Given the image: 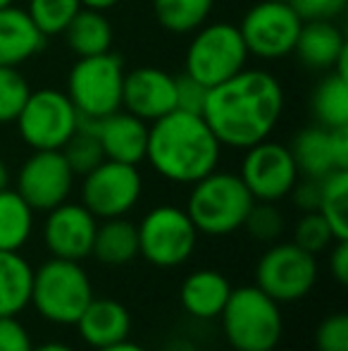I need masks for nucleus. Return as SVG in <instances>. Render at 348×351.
Masks as SVG:
<instances>
[{
  "label": "nucleus",
  "mask_w": 348,
  "mask_h": 351,
  "mask_svg": "<svg viewBox=\"0 0 348 351\" xmlns=\"http://www.w3.org/2000/svg\"><path fill=\"white\" fill-rule=\"evenodd\" d=\"M286 108L277 74L265 67H243L232 79L208 88L200 115L222 148L246 151L274 134Z\"/></svg>",
  "instance_id": "1"
},
{
  "label": "nucleus",
  "mask_w": 348,
  "mask_h": 351,
  "mask_svg": "<svg viewBox=\"0 0 348 351\" xmlns=\"http://www.w3.org/2000/svg\"><path fill=\"white\" fill-rule=\"evenodd\" d=\"M160 180L191 186L222 162V143L203 115L172 110L148 125L146 160Z\"/></svg>",
  "instance_id": "2"
},
{
  "label": "nucleus",
  "mask_w": 348,
  "mask_h": 351,
  "mask_svg": "<svg viewBox=\"0 0 348 351\" xmlns=\"http://www.w3.org/2000/svg\"><path fill=\"white\" fill-rule=\"evenodd\" d=\"M253 204L256 199L246 189L239 172L217 167L191 184L184 210L189 213L198 234L229 237L243 227Z\"/></svg>",
  "instance_id": "3"
},
{
  "label": "nucleus",
  "mask_w": 348,
  "mask_h": 351,
  "mask_svg": "<svg viewBox=\"0 0 348 351\" xmlns=\"http://www.w3.org/2000/svg\"><path fill=\"white\" fill-rule=\"evenodd\" d=\"M91 275L79 261L48 258L34 268L31 301L38 315L57 328H72L93 299Z\"/></svg>",
  "instance_id": "4"
},
{
  "label": "nucleus",
  "mask_w": 348,
  "mask_h": 351,
  "mask_svg": "<svg viewBox=\"0 0 348 351\" xmlns=\"http://www.w3.org/2000/svg\"><path fill=\"white\" fill-rule=\"evenodd\" d=\"M219 325L234 351H274L284 337L282 306L256 285L232 289Z\"/></svg>",
  "instance_id": "5"
},
{
  "label": "nucleus",
  "mask_w": 348,
  "mask_h": 351,
  "mask_svg": "<svg viewBox=\"0 0 348 351\" xmlns=\"http://www.w3.org/2000/svg\"><path fill=\"white\" fill-rule=\"evenodd\" d=\"M189 36L191 41L184 53V74L200 82L205 88L217 86L248 67L251 56L234 22L208 19Z\"/></svg>",
  "instance_id": "6"
},
{
  "label": "nucleus",
  "mask_w": 348,
  "mask_h": 351,
  "mask_svg": "<svg viewBox=\"0 0 348 351\" xmlns=\"http://www.w3.org/2000/svg\"><path fill=\"white\" fill-rule=\"evenodd\" d=\"M124 60L117 53L77 58L67 72L65 93L75 103L81 120H103L122 108Z\"/></svg>",
  "instance_id": "7"
},
{
  "label": "nucleus",
  "mask_w": 348,
  "mask_h": 351,
  "mask_svg": "<svg viewBox=\"0 0 348 351\" xmlns=\"http://www.w3.org/2000/svg\"><path fill=\"white\" fill-rule=\"evenodd\" d=\"M139 256L153 268H179L189 263L198 246V230L189 213L174 204H158L136 225Z\"/></svg>",
  "instance_id": "8"
},
{
  "label": "nucleus",
  "mask_w": 348,
  "mask_h": 351,
  "mask_svg": "<svg viewBox=\"0 0 348 351\" xmlns=\"http://www.w3.org/2000/svg\"><path fill=\"white\" fill-rule=\"evenodd\" d=\"M79 112L62 88H31L14 120L17 134L31 151H62L79 130Z\"/></svg>",
  "instance_id": "9"
},
{
  "label": "nucleus",
  "mask_w": 348,
  "mask_h": 351,
  "mask_svg": "<svg viewBox=\"0 0 348 351\" xmlns=\"http://www.w3.org/2000/svg\"><path fill=\"white\" fill-rule=\"evenodd\" d=\"M317 280V258L293 241H272L256 263V287L279 306L306 299Z\"/></svg>",
  "instance_id": "10"
},
{
  "label": "nucleus",
  "mask_w": 348,
  "mask_h": 351,
  "mask_svg": "<svg viewBox=\"0 0 348 351\" xmlns=\"http://www.w3.org/2000/svg\"><path fill=\"white\" fill-rule=\"evenodd\" d=\"M237 27L248 48V56L263 62H277L293 53L303 19L289 3L258 0L243 12Z\"/></svg>",
  "instance_id": "11"
},
{
  "label": "nucleus",
  "mask_w": 348,
  "mask_h": 351,
  "mask_svg": "<svg viewBox=\"0 0 348 351\" xmlns=\"http://www.w3.org/2000/svg\"><path fill=\"white\" fill-rule=\"evenodd\" d=\"M144 196V175L139 165L103 160L81 177V204L98 220L126 217Z\"/></svg>",
  "instance_id": "12"
},
{
  "label": "nucleus",
  "mask_w": 348,
  "mask_h": 351,
  "mask_svg": "<svg viewBox=\"0 0 348 351\" xmlns=\"http://www.w3.org/2000/svg\"><path fill=\"white\" fill-rule=\"evenodd\" d=\"M239 177L253 199L263 204H279L289 199L296 182L301 180L289 146L274 141L272 136L243 151Z\"/></svg>",
  "instance_id": "13"
},
{
  "label": "nucleus",
  "mask_w": 348,
  "mask_h": 351,
  "mask_svg": "<svg viewBox=\"0 0 348 351\" xmlns=\"http://www.w3.org/2000/svg\"><path fill=\"white\" fill-rule=\"evenodd\" d=\"M77 175L62 151H31L14 175V189L36 213H48L75 191Z\"/></svg>",
  "instance_id": "14"
},
{
  "label": "nucleus",
  "mask_w": 348,
  "mask_h": 351,
  "mask_svg": "<svg viewBox=\"0 0 348 351\" xmlns=\"http://www.w3.org/2000/svg\"><path fill=\"white\" fill-rule=\"evenodd\" d=\"M98 217L86 208L81 201H62L51 208L43 220V244L53 258L84 261L93 251Z\"/></svg>",
  "instance_id": "15"
},
{
  "label": "nucleus",
  "mask_w": 348,
  "mask_h": 351,
  "mask_svg": "<svg viewBox=\"0 0 348 351\" xmlns=\"http://www.w3.org/2000/svg\"><path fill=\"white\" fill-rule=\"evenodd\" d=\"M122 108L144 122H155L176 110V77L163 67L141 65L124 72Z\"/></svg>",
  "instance_id": "16"
},
{
  "label": "nucleus",
  "mask_w": 348,
  "mask_h": 351,
  "mask_svg": "<svg viewBox=\"0 0 348 351\" xmlns=\"http://www.w3.org/2000/svg\"><path fill=\"white\" fill-rule=\"evenodd\" d=\"M96 136L107 160L141 165L146 160V143H148V122L120 108L112 115L96 120Z\"/></svg>",
  "instance_id": "17"
},
{
  "label": "nucleus",
  "mask_w": 348,
  "mask_h": 351,
  "mask_svg": "<svg viewBox=\"0 0 348 351\" xmlns=\"http://www.w3.org/2000/svg\"><path fill=\"white\" fill-rule=\"evenodd\" d=\"M131 325V313L124 304L110 296H93L75 328L88 347L103 349L129 339Z\"/></svg>",
  "instance_id": "18"
},
{
  "label": "nucleus",
  "mask_w": 348,
  "mask_h": 351,
  "mask_svg": "<svg viewBox=\"0 0 348 351\" xmlns=\"http://www.w3.org/2000/svg\"><path fill=\"white\" fill-rule=\"evenodd\" d=\"M48 38L17 3L0 10V67H22L46 48Z\"/></svg>",
  "instance_id": "19"
},
{
  "label": "nucleus",
  "mask_w": 348,
  "mask_h": 351,
  "mask_svg": "<svg viewBox=\"0 0 348 351\" xmlns=\"http://www.w3.org/2000/svg\"><path fill=\"white\" fill-rule=\"evenodd\" d=\"M346 48L348 43L339 24L332 19H310V22H303L298 32L293 56L306 70L330 72L336 67Z\"/></svg>",
  "instance_id": "20"
},
{
  "label": "nucleus",
  "mask_w": 348,
  "mask_h": 351,
  "mask_svg": "<svg viewBox=\"0 0 348 351\" xmlns=\"http://www.w3.org/2000/svg\"><path fill=\"white\" fill-rule=\"evenodd\" d=\"M232 289V282L224 273L215 268H198L186 275L179 287L181 308L196 320H215L222 313Z\"/></svg>",
  "instance_id": "21"
},
{
  "label": "nucleus",
  "mask_w": 348,
  "mask_h": 351,
  "mask_svg": "<svg viewBox=\"0 0 348 351\" xmlns=\"http://www.w3.org/2000/svg\"><path fill=\"white\" fill-rule=\"evenodd\" d=\"M91 256L98 263L107 268H124L139 258V234H136V222L129 217H110L101 220L93 239Z\"/></svg>",
  "instance_id": "22"
},
{
  "label": "nucleus",
  "mask_w": 348,
  "mask_h": 351,
  "mask_svg": "<svg viewBox=\"0 0 348 351\" xmlns=\"http://www.w3.org/2000/svg\"><path fill=\"white\" fill-rule=\"evenodd\" d=\"M298 167V175L322 180L336 170L334 153H332V130L320 125H308L293 134L291 143H286Z\"/></svg>",
  "instance_id": "23"
},
{
  "label": "nucleus",
  "mask_w": 348,
  "mask_h": 351,
  "mask_svg": "<svg viewBox=\"0 0 348 351\" xmlns=\"http://www.w3.org/2000/svg\"><path fill=\"white\" fill-rule=\"evenodd\" d=\"M65 43L77 58L101 56L110 53L115 43V29L107 17V12L91 8H81L65 29Z\"/></svg>",
  "instance_id": "24"
},
{
  "label": "nucleus",
  "mask_w": 348,
  "mask_h": 351,
  "mask_svg": "<svg viewBox=\"0 0 348 351\" xmlns=\"http://www.w3.org/2000/svg\"><path fill=\"white\" fill-rule=\"evenodd\" d=\"M34 265L19 251H0V315H19L31 301Z\"/></svg>",
  "instance_id": "25"
},
{
  "label": "nucleus",
  "mask_w": 348,
  "mask_h": 351,
  "mask_svg": "<svg viewBox=\"0 0 348 351\" xmlns=\"http://www.w3.org/2000/svg\"><path fill=\"white\" fill-rule=\"evenodd\" d=\"M36 230V210L14 186L0 191V251H22Z\"/></svg>",
  "instance_id": "26"
},
{
  "label": "nucleus",
  "mask_w": 348,
  "mask_h": 351,
  "mask_svg": "<svg viewBox=\"0 0 348 351\" xmlns=\"http://www.w3.org/2000/svg\"><path fill=\"white\" fill-rule=\"evenodd\" d=\"M310 112L315 125L327 130L348 127V77L330 70L310 93Z\"/></svg>",
  "instance_id": "27"
},
{
  "label": "nucleus",
  "mask_w": 348,
  "mask_h": 351,
  "mask_svg": "<svg viewBox=\"0 0 348 351\" xmlns=\"http://www.w3.org/2000/svg\"><path fill=\"white\" fill-rule=\"evenodd\" d=\"M217 0H150L153 17L165 32L189 36L203 27L215 12Z\"/></svg>",
  "instance_id": "28"
},
{
  "label": "nucleus",
  "mask_w": 348,
  "mask_h": 351,
  "mask_svg": "<svg viewBox=\"0 0 348 351\" xmlns=\"http://www.w3.org/2000/svg\"><path fill=\"white\" fill-rule=\"evenodd\" d=\"M336 241L348 239V170H332L320 180V208Z\"/></svg>",
  "instance_id": "29"
},
{
  "label": "nucleus",
  "mask_w": 348,
  "mask_h": 351,
  "mask_svg": "<svg viewBox=\"0 0 348 351\" xmlns=\"http://www.w3.org/2000/svg\"><path fill=\"white\" fill-rule=\"evenodd\" d=\"M27 14L46 38L62 36L75 14L81 10V0H27Z\"/></svg>",
  "instance_id": "30"
},
{
  "label": "nucleus",
  "mask_w": 348,
  "mask_h": 351,
  "mask_svg": "<svg viewBox=\"0 0 348 351\" xmlns=\"http://www.w3.org/2000/svg\"><path fill=\"white\" fill-rule=\"evenodd\" d=\"M93 125H96V122L79 120V130L75 132V136L62 148V156L67 158V162H70L72 172H75L77 177H84L86 172H91L93 167L105 160V153H103Z\"/></svg>",
  "instance_id": "31"
},
{
  "label": "nucleus",
  "mask_w": 348,
  "mask_h": 351,
  "mask_svg": "<svg viewBox=\"0 0 348 351\" xmlns=\"http://www.w3.org/2000/svg\"><path fill=\"white\" fill-rule=\"evenodd\" d=\"M29 93L31 84L19 67H0V127L14 125Z\"/></svg>",
  "instance_id": "32"
},
{
  "label": "nucleus",
  "mask_w": 348,
  "mask_h": 351,
  "mask_svg": "<svg viewBox=\"0 0 348 351\" xmlns=\"http://www.w3.org/2000/svg\"><path fill=\"white\" fill-rule=\"evenodd\" d=\"M284 227H286V220H284V213L277 208V204L256 201L253 208L248 210L241 230H246L248 237H253L256 241L272 244V241H279V237L284 234Z\"/></svg>",
  "instance_id": "33"
},
{
  "label": "nucleus",
  "mask_w": 348,
  "mask_h": 351,
  "mask_svg": "<svg viewBox=\"0 0 348 351\" xmlns=\"http://www.w3.org/2000/svg\"><path fill=\"white\" fill-rule=\"evenodd\" d=\"M334 234H332L327 220L317 210L301 213L296 227H293V244L301 246L303 251L317 256L320 251H327L334 244Z\"/></svg>",
  "instance_id": "34"
},
{
  "label": "nucleus",
  "mask_w": 348,
  "mask_h": 351,
  "mask_svg": "<svg viewBox=\"0 0 348 351\" xmlns=\"http://www.w3.org/2000/svg\"><path fill=\"white\" fill-rule=\"evenodd\" d=\"M317 351H348V313L334 311L327 313L315 328Z\"/></svg>",
  "instance_id": "35"
},
{
  "label": "nucleus",
  "mask_w": 348,
  "mask_h": 351,
  "mask_svg": "<svg viewBox=\"0 0 348 351\" xmlns=\"http://www.w3.org/2000/svg\"><path fill=\"white\" fill-rule=\"evenodd\" d=\"M29 328L17 315H0V351H34Z\"/></svg>",
  "instance_id": "36"
},
{
  "label": "nucleus",
  "mask_w": 348,
  "mask_h": 351,
  "mask_svg": "<svg viewBox=\"0 0 348 351\" xmlns=\"http://www.w3.org/2000/svg\"><path fill=\"white\" fill-rule=\"evenodd\" d=\"M205 98H208V88L200 82L191 79L189 74L181 72L176 77V110L184 112H203Z\"/></svg>",
  "instance_id": "37"
},
{
  "label": "nucleus",
  "mask_w": 348,
  "mask_h": 351,
  "mask_svg": "<svg viewBox=\"0 0 348 351\" xmlns=\"http://www.w3.org/2000/svg\"><path fill=\"white\" fill-rule=\"evenodd\" d=\"M293 8L301 14L303 22H310V19H336L346 12L348 0H293Z\"/></svg>",
  "instance_id": "38"
},
{
  "label": "nucleus",
  "mask_w": 348,
  "mask_h": 351,
  "mask_svg": "<svg viewBox=\"0 0 348 351\" xmlns=\"http://www.w3.org/2000/svg\"><path fill=\"white\" fill-rule=\"evenodd\" d=\"M289 196H291L293 206H296V208L301 210V213L317 210V208H320V180L301 177Z\"/></svg>",
  "instance_id": "39"
},
{
  "label": "nucleus",
  "mask_w": 348,
  "mask_h": 351,
  "mask_svg": "<svg viewBox=\"0 0 348 351\" xmlns=\"http://www.w3.org/2000/svg\"><path fill=\"white\" fill-rule=\"evenodd\" d=\"M330 273L339 287H346L348 282V239L334 241L330 249Z\"/></svg>",
  "instance_id": "40"
},
{
  "label": "nucleus",
  "mask_w": 348,
  "mask_h": 351,
  "mask_svg": "<svg viewBox=\"0 0 348 351\" xmlns=\"http://www.w3.org/2000/svg\"><path fill=\"white\" fill-rule=\"evenodd\" d=\"M332 153L336 170H348V127L332 130Z\"/></svg>",
  "instance_id": "41"
},
{
  "label": "nucleus",
  "mask_w": 348,
  "mask_h": 351,
  "mask_svg": "<svg viewBox=\"0 0 348 351\" xmlns=\"http://www.w3.org/2000/svg\"><path fill=\"white\" fill-rule=\"evenodd\" d=\"M160 351H200V347L189 337H172L163 344Z\"/></svg>",
  "instance_id": "42"
},
{
  "label": "nucleus",
  "mask_w": 348,
  "mask_h": 351,
  "mask_svg": "<svg viewBox=\"0 0 348 351\" xmlns=\"http://www.w3.org/2000/svg\"><path fill=\"white\" fill-rule=\"evenodd\" d=\"M122 0H81V8H91V10H101V12H110L120 5Z\"/></svg>",
  "instance_id": "43"
},
{
  "label": "nucleus",
  "mask_w": 348,
  "mask_h": 351,
  "mask_svg": "<svg viewBox=\"0 0 348 351\" xmlns=\"http://www.w3.org/2000/svg\"><path fill=\"white\" fill-rule=\"evenodd\" d=\"M93 351H148L144 344L139 342H131V339H124V342H117L110 344V347H103V349H93Z\"/></svg>",
  "instance_id": "44"
},
{
  "label": "nucleus",
  "mask_w": 348,
  "mask_h": 351,
  "mask_svg": "<svg viewBox=\"0 0 348 351\" xmlns=\"http://www.w3.org/2000/svg\"><path fill=\"white\" fill-rule=\"evenodd\" d=\"M12 184V172H10V165L5 162V158L0 156V191L8 189Z\"/></svg>",
  "instance_id": "45"
},
{
  "label": "nucleus",
  "mask_w": 348,
  "mask_h": 351,
  "mask_svg": "<svg viewBox=\"0 0 348 351\" xmlns=\"http://www.w3.org/2000/svg\"><path fill=\"white\" fill-rule=\"evenodd\" d=\"M34 351H77V349L65 342H43L38 347H34Z\"/></svg>",
  "instance_id": "46"
},
{
  "label": "nucleus",
  "mask_w": 348,
  "mask_h": 351,
  "mask_svg": "<svg viewBox=\"0 0 348 351\" xmlns=\"http://www.w3.org/2000/svg\"><path fill=\"white\" fill-rule=\"evenodd\" d=\"M14 3H17V0H0V10L8 8V5H14Z\"/></svg>",
  "instance_id": "47"
},
{
  "label": "nucleus",
  "mask_w": 348,
  "mask_h": 351,
  "mask_svg": "<svg viewBox=\"0 0 348 351\" xmlns=\"http://www.w3.org/2000/svg\"><path fill=\"white\" fill-rule=\"evenodd\" d=\"M274 3H289V5H291L293 0H274Z\"/></svg>",
  "instance_id": "48"
}]
</instances>
